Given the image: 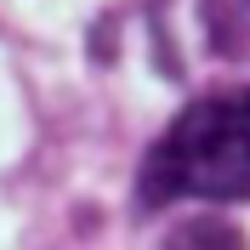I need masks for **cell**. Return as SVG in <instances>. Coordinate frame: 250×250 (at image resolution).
<instances>
[{"label":"cell","instance_id":"6da1fadb","mask_svg":"<svg viewBox=\"0 0 250 250\" xmlns=\"http://www.w3.org/2000/svg\"><path fill=\"white\" fill-rule=\"evenodd\" d=\"M165 199H250V91L188 103L142 165V205Z\"/></svg>","mask_w":250,"mask_h":250},{"label":"cell","instance_id":"7a4b0ae2","mask_svg":"<svg viewBox=\"0 0 250 250\" xmlns=\"http://www.w3.org/2000/svg\"><path fill=\"white\" fill-rule=\"evenodd\" d=\"M159 250H250V245L228 216H188V222H176L165 233Z\"/></svg>","mask_w":250,"mask_h":250}]
</instances>
